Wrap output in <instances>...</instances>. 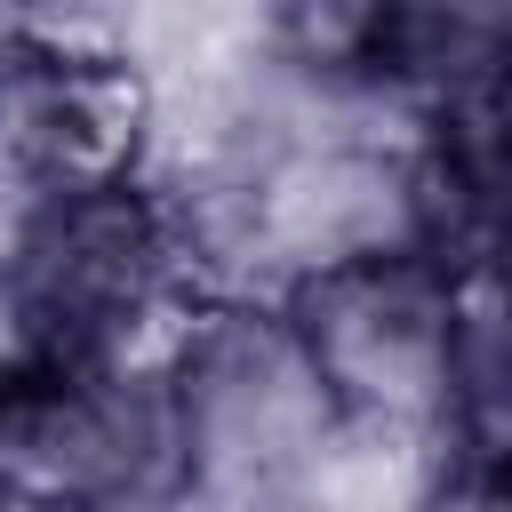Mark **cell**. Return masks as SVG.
<instances>
[{
	"label": "cell",
	"mask_w": 512,
	"mask_h": 512,
	"mask_svg": "<svg viewBox=\"0 0 512 512\" xmlns=\"http://www.w3.org/2000/svg\"><path fill=\"white\" fill-rule=\"evenodd\" d=\"M176 296V224L144 184L56 192L32 208L8 256V304L24 352L128 368Z\"/></svg>",
	"instance_id": "cell-3"
},
{
	"label": "cell",
	"mask_w": 512,
	"mask_h": 512,
	"mask_svg": "<svg viewBox=\"0 0 512 512\" xmlns=\"http://www.w3.org/2000/svg\"><path fill=\"white\" fill-rule=\"evenodd\" d=\"M152 384L176 448V488L200 496L280 488L312 448L344 432L288 304H248V296L192 304L168 328Z\"/></svg>",
	"instance_id": "cell-1"
},
{
	"label": "cell",
	"mask_w": 512,
	"mask_h": 512,
	"mask_svg": "<svg viewBox=\"0 0 512 512\" xmlns=\"http://www.w3.org/2000/svg\"><path fill=\"white\" fill-rule=\"evenodd\" d=\"M144 144H152V80H144V64L32 48L16 112H8V136H0V160L32 184V200L136 184Z\"/></svg>",
	"instance_id": "cell-5"
},
{
	"label": "cell",
	"mask_w": 512,
	"mask_h": 512,
	"mask_svg": "<svg viewBox=\"0 0 512 512\" xmlns=\"http://www.w3.org/2000/svg\"><path fill=\"white\" fill-rule=\"evenodd\" d=\"M24 64H32V40L16 32V16H0V136H8V112H16V88H24Z\"/></svg>",
	"instance_id": "cell-8"
},
{
	"label": "cell",
	"mask_w": 512,
	"mask_h": 512,
	"mask_svg": "<svg viewBox=\"0 0 512 512\" xmlns=\"http://www.w3.org/2000/svg\"><path fill=\"white\" fill-rule=\"evenodd\" d=\"M176 488V448L152 368H96L24 352L0 360V496L120 504Z\"/></svg>",
	"instance_id": "cell-4"
},
{
	"label": "cell",
	"mask_w": 512,
	"mask_h": 512,
	"mask_svg": "<svg viewBox=\"0 0 512 512\" xmlns=\"http://www.w3.org/2000/svg\"><path fill=\"white\" fill-rule=\"evenodd\" d=\"M448 272V448L472 472L512 464V264L496 248Z\"/></svg>",
	"instance_id": "cell-6"
},
{
	"label": "cell",
	"mask_w": 512,
	"mask_h": 512,
	"mask_svg": "<svg viewBox=\"0 0 512 512\" xmlns=\"http://www.w3.org/2000/svg\"><path fill=\"white\" fill-rule=\"evenodd\" d=\"M32 8H64V0H0V16H32Z\"/></svg>",
	"instance_id": "cell-9"
},
{
	"label": "cell",
	"mask_w": 512,
	"mask_h": 512,
	"mask_svg": "<svg viewBox=\"0 0 512 512\" xmlns=\"http://www.w3.org/2000/svg\"><path fill=\"white\" fill-rule=\"evenodd\" d=\"M344 432L448 440V272L416 240L304 264L280 296Z\"/></svg>",
	"instance_id": "cell-2"
},
{
	"label": "cell",
	"mask_w": 512,
	"mask_h": 512,
	"mask_svg": "<svg viewBox=\"0 0 512 512\" xmlns=\"http://www.w3.org/2000/svg\"><path fill=\"white\" fill-rule=\"evenodd\" d=\"M512 72V0H392V80L464 88Z\"/></svg>",
	"instance_id": "cell-7"
}]
</instances>
